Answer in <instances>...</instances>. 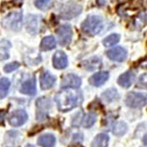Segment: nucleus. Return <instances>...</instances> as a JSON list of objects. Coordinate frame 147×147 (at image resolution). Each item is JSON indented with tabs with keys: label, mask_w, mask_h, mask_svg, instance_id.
Wrapping results in <instances>:
<instances>
[{
	"label": "nucleus",
	"mask_w": 147,
	"mask_h": 147,
	"mask_svg": "<svg viewBox=\"0 0 147 147\" xmlns=\"http://www.w3.org/2000/svg\"><path fill=\"white\" fill-rule=\"evenodd\" d=\"M82 101V95L80 92H60L55 96V102L58 109L62 112H67L78 107Z\"/></svg>",
	"instance_id": "obj_1"
},
{
	"label": "nucleus",
	"mask_w": 147,
	"mask_h": 147,
	"mask_svg": "<svg viewBox=\"0 0 147 147\" xmlns=\"http://www.w3.org/2000/svg\"><path fill=\"white\" fill-rule=\"evenodd\" d=\"M103 28V20L96 15L88 16L82 24V30L88 35H95Z\"/></svg>",
	"instance_id": "obj_2"
},
{
	"label": "nucleus",
	"mask_w": 147,
	"mask_h": 147,
	"mask_svg": "<svg viewBox=\"0 0 147 147\" xmlns=\"http://www.w3.org/2000/svg\"><path fill=\"white\" fill-rule=\"evenodd\" d=\"M2 25L6 28H10L11 30L19 32L22 28V25H23V12L16 11V12L9 13L3 19Z\"/></svg>",
	"instance_id": "obj_3"
},
{
	"label": "nucleus",
	"mask_w": 147,
	"mask_h": 147,
	"mask_svg": "<svg viewBox=\"0 0 147 147\" xmlns=\"http://www.w3.org/2000/svg\"><path fill=\"white\" fill-rule=\"evenodd\" d=\"M82 11V7L80 4L74 1H70L63 6L60 12V18L63 20H71V19L79 16Z\"/></svg>",
	"instance_id": "obj_4"
},
{
	"label": "nucleus",
	"mask_w": 147,
	"mask_h": 147,
	"mask_svg": "<svg viewBox=\"0 0 147 147\" xmlns=\"http://www.w3.org/2000/svg\"><path fill=\"white\" fill-rule=\"evenodd\" d=\"M125 103L130 108H141L146 105V97L138 92H129L125 96Z\"/></svg>",
	"instance_id": "obj_5"
},
{
	"label": "nucleus",
	"mask_w": 147,
	"mask_h": 147,
	"mask_svg": "<svg viewBox=\"0 0 147 147\" xmlns=\"http://www.w3.org/2000/svg\"><path fill=\"white\" fill-rule=\"evenodd\" d=\"M36 105V119L38 121L44 120L48 115L51 107V101L48 97H39L35 102Z\"/></svg>",
	"instance_id": "obj_6"
},
{
	"label": "nucleus",
	"mask_w": 147,
	"mask_h": 147,
	"mask_svg": "<svg viewBox=\"0 0 147 147\" xmlns=\"http://www.w3.org/2000/svg\"><path fill=\"white\" fill-rule=\"evenodd\" d=\"M57 35L59 38V43L62 46H67L71 43L73 38V30L72 27L68 24L62 25L57 30Z\"/></svg>",
	"instance_id": "obj_7"
},
{
	"label": "nucleus",
	"mask_w": 147,
	"mask_h": 147,
	"mask_svg": "<svg viewBox=\"0 0 147 147\" xmlns=\"http://www.w3.org/2000/svg\"><path fill=\"white\" fill-rule=\"evenodd\" d=\"M28 121V114L24 109H18L10 114L8 118L9 124L13 127H20Z\"/></svg>",
	"instance_id": "obj_8"
},
{
	"label": "nucleus",
	"mask_w": 147,
	"mask_h": 147,
	"mask_svg": "<svg viewBox=\"0 0 147 147\" xmlns=\"http://www.w3.org/2000/svg\"><path fill=\"white\" fill-rule=\"evenodd\" d=\"M82 84V80L80 77L74 75V74H68L64 76L61 80L60 87L61 89H68V88H79Z\"/></svg>",
	"instance_id": "obj_9"
},
{
	"label": "nucleus",
	"mask_w": 147,
	"mask_h": 147,
	"mask_svg": "<svg viewBox=\"0 0 147 147\" xmlns=\"http://www.w3.org/2000/svg\"><path fill=\"white\" fill-rule=\"evenodd\" d=\"M40 22H41V19L39 16L32 15V14L28 15L26 19V28L28 32H30V34H36L39 32Z\"/></svg>",
	"instance_id": "obj_10"
},
{
	"label": "nucleus",
	"mask_w": 147,
	"mask_h": 147,
	"mask_svg": "<svg viewBox=\"0 0 147 147\" xmlns=\"http://www.w3.org/2000/svg\"><path fill=\"white\" fill-rule=\"evenodd\" d=\"M106 55L110 60L116 62H124L127 57V51L122 46H116L106 52Z\"/></svg>",
	"instance_id": "obj_11"
},
{
	"label": "nucleus",
	"mask_w": 147,
	"mask_h": 147,
	"mask_svg": "<svg viewBox=\"0 0 147 147\" xmlns=\"http://www.w3.org/2000/svg\"><path fill=\"white\" fill-rule=\"evenodd\" d=\"M68 63V57L63 51H57L53 55L52 64H53V67L57 70H63L67 68Z\"/></svg>",
	"instance_id": "obj_12"
},
{
	"label": "nucleus",
	"mask_w": 147,
	"mask_h": 147,
	"mask_svg": "<svg viewBox=\"0 0 147 147\" xmlns=\"http://www.w3.org/2000/svg\"><path fill=\"white\" fill-rule=\"evenodd\" d=\"M55 82L56 77L48 71H44L40 76V87L43 90H47V89H50L51 87H53Z\"/></svg>",
	"instance_id": "obj_13"
},
{
	"label": "nucleus",
	"mask_w": 147,
	"mask_h": 147,
	"mask_svg": "<svg viewBox=\"0 0 147 147\" xmlns=\"http://www.w3.org/2000/svg\"><path fill=\"white\" fill-rule=\"evenodd\" d=\"M20 91L27 95H34L36 93V84H35V78L28 79L24 82L21 85Z\"/></svg>",
	"instance_id": "obj_14"
},
{
	"label": "nucleus",
	"mask_w": 147,
	"mask_h": 147,
	"mask_svg": "<svg viewBox=\"0 0 147 147\" xmlns=\"http://www.w3.org/2000/svg\"><path fill=\"white\" fill-rule=\"evenodd\" d=\"M108 80H109V73L105 72V71H102V72H98L94 74V75H92V77L89 79V82L93 86H101Z\"/></svg>",
	"instance_id": "obj_15"
},
{
	"label": "nucleus",
	"mask_w": 147,
	"mask_h": 147,
	"mask_svg": "<svg viewBox=\"0 0 147 147\" xmlns=\"http://www.w3.org/2000/svg\"><path fill=\"white\" fill-rule=\"evenodd\" d=\"M134 79H136V76H134V73L131 72V71H127L119 77L118 79V84L122 87H125V88H127L130 85L134 84Z\"/></svg>",
	"instance_id": "obj_16"
},
{
	"label": "nucleus",
	"mask_w": 147,
	"mask_h": 147,
	"mask_svg": "<svg viewBox=\"0 0 147 147\" xmlns=\"http://www.w3.org/2000/svg\"><path fill=\"white\" fill-rule=\"evenodd\" d=\"M56 143V138L51 134H44L37 139V144L41 147H53Z\"/></svg>",
	"instance_id": "obj_17"
},
{
	"label": "nucleus",
	"mask_w": 147,
	"mask_h": 147,
	"mask_svg": "<svg viewBox=\"0 0 147 147\" xmlns=\"http://www.w3.org/2000/svg\"><path fill=\"white\" fill-rule=\"evenodd\" d=\"M56 39L53 35H47L40 42V49L42 51H49L56 47Z\"/></svg>",
	"instance_id": "obj_18"
},
{
	"label": "nucleus",
	"mask_w": 147,
	"mask_h": 147,
	"mask_svg": "<svg viewBox=\"0 0 147 147\" xmlns=\"http://www.w3.org/2000/svg\"><path fill=\"white\" fill-rule=\"evenodd\" d=\"M109 136L107 134H99L94 137L91 142V147H108Z\"/></svg>",
	"instance_id": "obj_19"
},
{
	"label": "nucleus",
	"mask_w": 147,
	"mask_h": 147,
	"mask_svg": "<svg viewBox=\"0 0 147 147\" xmlns=\"http://www.w3.org/2000/svg\"><path fill=\"white\" fill-rule=\"evenodd\" d=\"M101 98L104 101H106L107 103H111L113 101H116L120 98L119 92L117 91V89L115 88H110L107 89L101 94Z\"/></svg>",
	"instance_id": "obj_20"
},
{
	"label": "nucleus",
	"mask_w": 147,
	"mask_h": 147,
	"mask_svg": "<svg viewBox=\"0 0 147 147\" xmlns=\"http://www.w3.org/2000/svg\"><path fill=\"white\" fill-rule=\"evenodd\" d=\"M11 48V43L7 39L0 40V61H4L9 58V50Z\"/></svg>",
	"instance_id": "obj_21"
},
{
	"label": "nucleus",
	"mask_w": 147,
	"mask_h": 147,
	"mask_svg": "<svg viewBox=\"0 0 147 147\" xmlns=\"http://www.w3.org/2000/svg\"><path fill=\"white\" fill-rule=\"evenodd\" d=\"M97 120V115L95 112H88L87 114H85L84 116V118H82V127H86V129H88V127H92L94 124H95Z\"/></svg>",
	"instance_id": "obj_22"
},
{
	"label": "nucleus",
	"mask_w": 147,
	"mask_h": 147,
	"mask_svg": "<svg viewBox=\"0 0 147 147\" xmlns=\"http://www.w3.org/2000/svg\"><path fill=\"white\" fill-rule=\"evenodd\" d=\"M127 125L125 124V122H117L115 123L113 125V132L115 136H124L125 132L127 131Z\"/></svg>",
	"instance_id": "obj_23"
},
{
	"label": "nucleus",
	"mask_w": 147,
	"mask_h": 147,
	"mask_svg": "<svg viewBox=\"0 0 147 147\" xmlns=\"http://www.w3.org/2000/svg\"><path fill=\"white\" fill-rule=\"evenodd\" d=\"M10 80L7 78H2L0 80V99H3L8 94L9 88H10Z\"/></svg>",
	"instance_id": "obj_24"
},
{
	"label": "nucleus",
	"mask_w": 147,
	"mask_h": 147,
	"mask_svg": "<svg viewBox=\"0 0 147 147\" xmlns=\"http://www.w3.org/2000/svg\"><path fill=\"white\" fill-rule=\"evenodd\" d=\"M119 41H120V34H112L103 39V45L106 47H110V46L116 45Z\"/></svg>",
	"instance_id": "obj_25"
},
{
	"label": "nucleus",
	"mask_w": 147,
	"mask_h": 147,
	"mask_svg": "<svg viewBox=\"0 0 147 147\" xmlns=\"http://www.w3.org/2000/svg\"><path fill=\"white\" fill-rule=\"evenodd\" d=\"M134 23L136 28H143L144 26H146V24H147V15H146V13H144V12L139 13L138 15L134 18Z\"/></svg>",
	"instance_id": "obj_26"
},
{
	"label": "nucleus",
	"mask_w": 147,
	"mask_h": 147,
	"mask_svg": "<svg viewBox=\"0 0 147 147\" xmlns=\"http://www.w3.org/2000/svg\"><path fill=\"white\" fill-rule=\"evenodd\" d=\"M84 66L86 67L87 70L92 71L95 70V69L99 68V66H101V59L97 58V57H94V58L90 59V60H87L85 62Z\"/></svg>",
	"instance_id": "obj_27"
},
{
	"label": "nucleus",
	"mask_w": 147,
	"mask_h": 147,
	"mask_svg": "<svg viewBox=\"0 0 147 147\" xmlns=\"http://www.w3.org/2000/svg\"><path fill=\"white\" fill-rule=\"evenodd\" d=\"M136 86L138 88H142V89H147V74H142V75L139 77L138 80H137V84Z\"/></svg>",
	"instance_id": "obj_28"
},
{
	"label": "nucleus",
	"mask_w": 147,
	"mask_h": 147,
	"mask_svg": "<svg viewBox=\"0 0 147 147\" xmlns=\"http://www.w3.org/2000/svg\"><path fill=\"white\" fill-rule=\"evenodd\" d=\"M50 2L51 0H34V5L39 10H45Z\"/></svg>",
	"instance_id": "obj_29"
},
{
	"label": "nucleus",
	"mask_w": 147,
	"mask_h": 147,
	"mask_svg": "<svg viewBox=\"0 0 147 147\" xmlns=\"http://www.w3.org/2000/svg\"><path fill=\"white\" fill-rule=\"evenodd\" d=\"M19 68H20V63L19 62H12V63H9V64H7V65L4 66V72L11 73V72L16 71Z\"/></svg>",
	"instance_id": "obj_30"
},
{
	"label": "nucleus",
	"mask_w": 147,
	"mask_h": 147,
	"mask_svg": "<svg viewBox=\"0 0 147 147\" xmlns=\"http://www.w3.org/2000/svg\"><path fill=\"white\" fill-rule=\"evenodd\" d=\"M5 116H6V111L3 110H0V124L4 122V119H5Z\"/></svg>",
	"instance_id": "obj_31"
},
{
	"label": "nucleus",
	"mask_w": 147,
	"mask_h": 147,
	"mask_svg": "<svg viewBox=\"0 0 147 147\" xmlns=\"http://www.w3.org/2000/svg\"><path fill=\"white\" fill-rule=\"evenodd\" d=\"M142 2H143V0H131V3L134 4V6H139V5H141Z\"/></svg>",
	"instance_id": "obj_32"
},
{
	"label": "nucleus",
	"mask_w": 147,
	"mask_h": 147,
	"mask_svg": "<svg viewBox=\"0 0 147 147\" xmlns=\"http://www.w3.org/2000/svg\"><path fill=\"white\" fill-rule=\"evenodd\" d=\"M142 142H143L145 145H147V132L145 134H144V136H143V138H142Z\"/></svg>",
	"instance_id": "obj_33"
},
{
	"label": "nucleus",
	"mask_w": 147,
	"mask_h": 147,
	"mask_svg": "<svg viewBox=\"0 0 147 147\" xmlns=\"http://www.w3.org/2000/svg\"><path fill=\"white\" fill-rule=\"evenodd\" d=\"M97 3H98L99 5H103V4L105 3V1H104V0H97Z\"/></svg>",
	"instance_id": "obj_34"
},
{
	"label": "nucleus",
	"mask_w": 147,
	"mask_h": 147,
	"mask_svg": "<svg viewBox=\"0 0 147 147\" xmlns=\"http://www.w3.org/2000/svg\"><path fill=\"white\" fill-rule=\"evenodd\" d=\"M27 147H34V146H32V145H30V144H28Z\"/></svg>",
	"instance_id": "obj_35"
}]
</instances>
